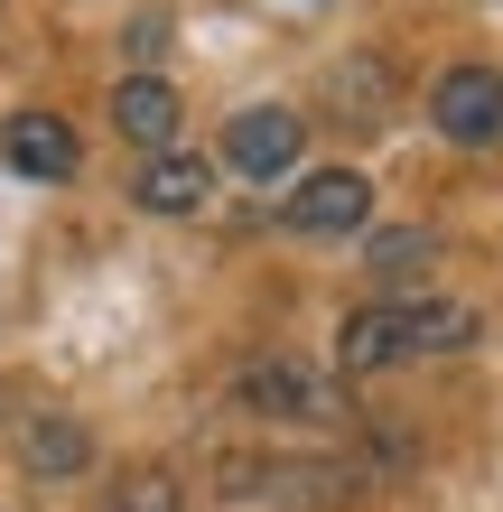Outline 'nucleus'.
Wrapping results in <instances>:
<instances>
[{
	"label": "nucleus",
	"mask_w": 503,
	"mask_h": 512,
	"mask_svg": "<svg viewBox=\"0 0 503 512\" xmlns=\"http://www.w3.org/2000/svg\"><path fill=\"white\" fill-rule=\"evenodd\" d=\"M485 336V317L466 298H373L336 326V373H382V364H410V354H466Z\"/></svg>",
	"instance_id": "nucleus-1"
},
{
	"label": "nucleus",
	"mask_w": 503,
	"mask_h": 512,
	"mask_svg": "<svg viewBox=\"0 0 503 512\" xmlns=\"http://www.w3.org/2000/svg\"><path fill=\"white\" fill-rule=\"evenodd\" d=\"M215 485L243 512H345V494H354L345 466H327V457H224Z\"/></svg>",
	"instance_id": "nucleus-2"
},
{
	"label": "nucleus",
	"mask_w": 503,
	"mask_h": 512,
	"mask_svg": "<svg viewBox=\"0 0 503 512\" xmlns=\"http://www.w3.org/2000/svg\"><path fill=\"white\" fill-rule=\"evenodd\" d=\"M233 401H243L252 419H289V429H327V419L345 410L336 373L299 364V354H252L243 373H233Z\"/></svg>",
	"instance_id": "nucleus-3"
},
{
	"label": "nucleus",
	"mask_w": 503,
	"mask_h": 512,
	"mask_svg": "<svg viewBox=\"0 0 503 512\" xmlns=\"http://www.w3.org/2000/svg\"><path fill=\"white\" fill-rule=\"evenodd\" d=\"M364 224H373V177L364 168H308L280 196V233H299V243H354Z\"/></svg>",
	"instance_id": "nucleus-4"
},
{
	"label": "nucleus",
	"mask_w": 503,
	"mask_h": 512,
	"mask_svg": "<svg viewBox=\"0 0 503 512\" xmlns=\"http://www.w3.org/2000/svg\"><path fill=\"white\" fill-rule=\"evenodd\" d=\"M308 159V122L289 103H243L224 122V149H215V177H252V187H271Z\"/></svg>",
	"instance_id": "nucleus-5"
},
{
	"label": "nucleus",
	"mask_w": 503,
	"mask_h": 512,
	"mask_svg": "<svg viewBox=\"0 0 503 512\" xmlns=\"http://www.w3.org/2000/svg\"><path fill=\"white\" fill-rule=\"evenodd\" d=\"M429 122L457 149H494L503 140V66H448L429 84Z\"/></svg>",
	"instance_id": "nucleus-6"
},
{
	"label": "nucleus",
	"mask_w": 503,
	"mask_h": 512,
	"mask_svg": "<svg viewBox=\"0 0 503 512\" xmlns=\"http://www.w3.org/2000/svg\"><path fill=\"white\" fill-rule=\"evenodd\" d=\"M0 159L19 177H38V187H66L84 168V140H75L66 112H10V122H0Z\"/></svg>",
	"instance_id": "nucleus-7"
},
{
	"label": "nucleus",
	"mask_w": 503,
	"mask_h": 512,
	"mask_svg": "<svg viewBox=\"0 0 503 512\" xmlns=\"http://www.w3.org/2000/svg\"><path fill=\"white\" fill-rule=\"evenodd\" d=\"M177 122H187V94H177L168 75L140 66V75L112 84V131H122L131 149H150V159H159V149H177Z\"/></svg>",
	"instance_id": "nucleus-8"
},
{
	"label": "nucleus",
	"mask_w": 503,
	"mask_h": 512,
	"mask_svg": "<svg viewBox=\"0 0 503 512\" xmlns=\"http://www.w3.org/2000/svg\"><path fill=\"white\" fill-rule=\"evenodd\" d=\"M19 466L38 475V485H75V475L94 466V429L66 419V410H38V419L19 429Z\"/></svg>",
	"instance_id": "nucleus-9"
},
{
	"label": "nucleus",
	"mask_w": 503,
	"mask_h": 512,
	"mask_svg": "<svg viewBox=\"0 0 503 512\" xmlns=\"http://www.w3.org/2000/svg\"><path fill=\"white\" fill-rule=\"evenodd\" d=\"M131 196L150 205V215H205V196H215V168L187 159V149H159V159H140Z\"/></svg>",
	"instance_id": "nucleus-10"
},
{
	"label": "nucleus",
	"mask_w": 503,
	"mask_h": 512,
	"mask_svg": "<svg viewBox=\"0 0 503 512\" xmlns=\"http://www.w3.org/2000/svg\"><path fill=\"white\" fill-rule=\"evenodd\" d=\"M327 94H336V122H392V66L382 56H345Z\"/></svg>",
	"instance_id": "nucleus-11"
},
{
	"label": "nucleus",
	"mask_w": 503,
	"mask_h": 512,
	"mask_svg": "<svg viewBox=\"0 0 503 512\" xmlns=\"http://www.w3.org/2000/svg\"><path fill=\"white\" fill-rule=\"evenodd\" d=\"M364 261H373V280H382V289H410V280H429L438 233H420V224H392V233H373V243H364Z\"/></svg>",
	"instance_id": "nucleus-12"
},
{
	"label": "nucleus",
	"mask_w": 503,
	"mask_h": 512,
	"mask_svg": "<svg viewBox=\"0 0 503 512\" xmlns=\"http://www.w3.org/2000/svg\"><path fill=\"white\" fill-rule=\"evenodd\" d=\"M103 512H187V494H177V475H168V466H131L122 485H112Z\"/></svg>",
	"instance_id": "nucleus-13"
}]
</instances>
